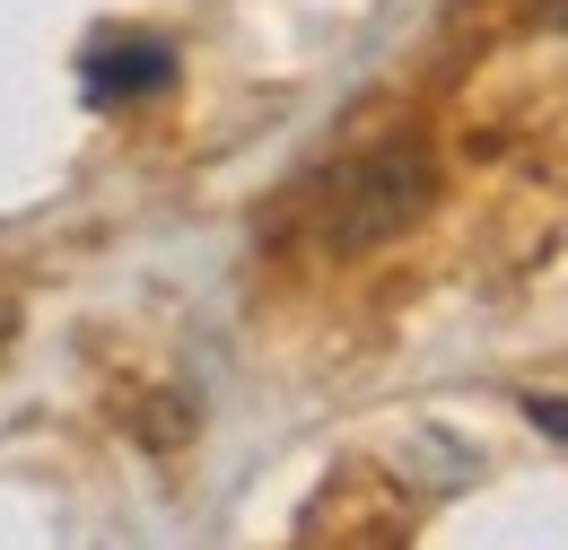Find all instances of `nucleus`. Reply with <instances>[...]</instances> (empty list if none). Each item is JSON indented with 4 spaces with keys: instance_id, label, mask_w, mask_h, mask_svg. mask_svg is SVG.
<instances>
[{
    "instance_id": "f257e3e1",
    "label": "nucleus",
    "mask_w": 568,
    "mask_h": 550,
    "mask_svg": "<svg viewBox=\"0 0 568 550\" xmlns=\"http://www.w3.org/2000/svg\"><path fill=\"white\" fill-rule=\"evenodd\" d=\"M428 202H437V157L420 140H376V149L333 157L324 175H306V193L288 202V218H297V236L315 254L351 263V254L394 245L403 227H420Z\"/></svg>"
},
{
    "instance_id": "f03ea898",
    "label": "nucleus",
    "mask_w": 568,
    "mask_h": 550,
    "mask_svg": "<svg viewBox=\"0 0 568 550\" xmlns=\"http://www.w3.org/2000/svg\"><path fill=\"white\" fill-rule=\"evenodd\" d=\"M79 88H88V105L166 96V88H175V44H166V35H97V44L79 53Z\"/></svg>"
},
{
    "instance_id": "7ed1b4c3",
    "label": "nucleus",
    "mask_w": 568,
    "mask_h": 550,
    "mask_svg": "<svg viewBox=\"0 0 568 550\" xmlns=\"http://www.w3.org/2000/svg\"><path fill=\"white\" fill-rule=\"evenodd\" d=\"M525 419H534L542 437H560V446H568V403H560V394H534V403H525Z\"/></svg>"
},
{
    "instance_id": "20e7f679",
    "label": "nucleus",
    "mask_w": 568,
    "mask_h": 550,
    "mask_svg": "<svg viewBox=\"0 0 568 550\" xmlns=\"http://www.w3.org/2000/svg\"><path fill=\"white\" fill-rule=\"evenodd\" d=\"M9 333H18V288L0 279V349H9Z\"/></svg>"
}]
</instances>
